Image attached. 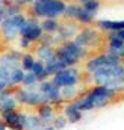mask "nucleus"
Returning <instances> with one entry per match:
<instances>
[{"instance_id": "obj_13", "label": "nucleus", "mask_w": 124, "mask_h": 130, "mask_svg": "<svg viewBox=\"0 0 124 130\" xmlns=\"http://www.w3.org/2000/svg\"><path fill=\"white\" fill-rule=\"evenodd\" d=\"M62 115L67 118L68 124H79L83 120V112L79 109L76 100L68 101V103H65L62 106Z\"/></svg>"}, {"instance_id": "obj_12", "label": "nucleus", "mask_w": 124, "mask_h": 130, "mask_svg": "<svg viewBox=\"0 0 124 130\" xmlns=\"http://www.w3.org/2000/svg\"><path fill=\"white\" fill-rule=\"evenodd\" d=\"M79 32V27L76 23L73 21H65V23H61L59 26V30L55 35V39H56V44L59 45L61 42H65V41H71L74 39V36Z\"/></svg>"}, {"instance_id": "obj_2", "label": "nucleus", "mask_w": 124, "mask_h": 130, "mask_svg": "<svg viewBox=\"0 0 124 130\" xmlns=\"http://www.w3.org/2000/svg\"><path fill=\"white\" fill-rule=\"evenodd\" d=\"M88 80L92 85L107 86V88H112L120 92L124 89V64L98 68L88 74Z\"/></svg>"}, {"instance_id": "obj_23", "label": "nucleus", "mask_w": 124, "mask_h": 130, "mask_svg": "<svg viewBox=\"0 0 124 130\" xmlns=\"http://www.w3.org/2000/svg\"><path fill=\"white\" fill-rule=\"evenodd\" d=\"M74 20H76L77 23H80V24H91V23L95 21V14L88 12L86 9H83V8L79 5V11H77Z\"/></svg>"}, {"instance_id": "obj_19", "label": "nucleus", "mask_w": 124, "mask_h": 130, "mask_svg": "<svg viewBox=\"0 0 124 130\" xmlns=\"http://www.w3.org/2000/svg\"><path fill=\"white\" fill-rule=\"evenodd\" d=\"M97 27L103 32H118L124 29V20H98Z\"/></svg>"}, {"instance_id": "obj_15", "label": "nucleus", "mask_w": 124, "mask_h": 130, "mask_svg": "<svg viewBox=\"0 0 124 130\" xmlns=\"http://www.w3.org/2000/svg\"><path fill=\"white\" fill-rule=\"evenodd\" d=\"M6 129L8 130H24L23 129V117H24V110H12L8 113L0 115Z\"/></svg>"}, {"instance_id": "obj_20", "label": "nucleus", "mask_w": 124, "mask_h": 130, "mask_svg": "<svg viewBox=\"0 0 124 130\" xmlns=\"http://www.w3.org/2000/svg\"><path fill=\"white\" fill-rule=\"evenodd\" d=\"M55 47H50V45H42V44H38L36 48H35V58L38 61H42L44 64L50 62L52 59H55Z\"/></svg>"}, {"instance_id": "obj_5", "label": "nucleus", "mask_w": 124, "mask_h": 130, "mask_svg": "<svg viewBox=\"0 0 124 130\" xmlns=\"http://www.w3.org/2000/svg\"><path fill=\"white\" fill-rule=\"evenodd\" d=\"M38 86V85H36ZM36 86H32V88H24V86H17L14 89V97L18 103V107H32V109H36L38 106L41 104H45L49 103L45 95H42Z\"/></svg>"}, {"instance_id": "obj_3", "label": "nucleus", "mask_w": 124, "mask_h": 130, "mask_svg": "<svg viewBox=\"0 0 124 130\" xmlns=\"http://www.w3.org/2000/svg\"><path fill=\"white\" fill-rule=\"evenodd\" d=\"M55 55L68 68V67H77L83 59H86L89 55V50L80 47L79 44H76L71 39V41H65V42H61L59 45H56Z\"/></svg>"}, {"instance_id": "obj_29", "label": "nucleus", "mask_w": 124, "mask_h": 130, "mask_svg": "<svg viewBox=\"0 0 124 130\" xmlns=\"http://www.w3.org/2000/svg\"><path fill=\"white\" fill-rule=\"evenodd\" d=\"M38 83H39L38 77H36L32 71H27V73L24 74V79H23L21 86H24V88H32V86H36Z\"/></svg>"}, {"instance_id": "obj_16", "label": "nucleus", "mask_w": 124, "mask_h": 130, "mask_svg": "<svg viewBox=\"0 0 124 130\" xmlns=\"http://www.w3.org/2000/svg\"><path fill=\"white\" fill-rule=\"evenodd\" d=\"M23 52L18 48H11L5 53L0 55V65L8 68V70H15L20 67V59H21Z\"/></svg>"}, {"instance_id": "obj_34", "label": "nucleus", "mask_w": 124, "mask_h": 130, "mask_svg": "<svg viewBox=\"0 0 124 130\" xmlns=\"http://www.w3.org/2000/svg\"><path fill=\"white\" fill-rule=\"evenodd\" d=\"M5 20V14H3V8L0 6V24H2V21Z\"/></svg>"}, {"instance_id": "obj_36", "label": "nucleus", "mask_w": 124, "mask_h": 130, "mask_svg": "<svg viewBox=\"0 0 124 130\" xmlns=\"http://www.w3.org/2000/svg\"><path fill=\"white\" fill-rule=\"evenodd\" d=\"M0 130H8L6 126H5V123H3V120H2V117H0Z\"/></svg>"}, {"instance_id": "obj_11", "label": "nucleus", "mask_w": 124, "mask_h": 130, "mask_svg": "<svg viewBox=\"0 0 124 130\" xmlns=\"http://www.w3.org/2000/svg\"><path fill=\"white\" fill-rule=\"evenodd\" d=\"M73 41H74L76 44H79L80 47L89 50V48H94V47H97V45L100 44V32H98L97 29L86 27V29L79 30Z\"/></svg>"}, {"instance_id": "obj_6", "label": "nucleus", "mask_w": 124, "mask_h": 130, "mask_svg": "<svg viewBox=\"0 0 124 130\" xmlns=\"http://www.w3.org/2000/svg\"><path fill=\"white\" fill-rule=\"evenodd\" d=\"M26 15L21 12V14H17L14 17H6L2 24H0V33L2 36L6 39V41H15L18 36H20V30L26 21Z\"/></svg>"}, {"instance_id": "obj_7", "label": "nucleus", "mask_w": 124, "mask_h": 130, "mask_svg": "<svg viewBox=\"0 0 124 130\" xmlns=\"http://www.w3.org/2000/svg\"><path fill=\"white\" fill-rule=\"evenodd\" d=\"M50 80L58 86V88H65V86H79L82 82V73L76 67H68L64 68L59 73L50 77Z\"/></svg>"}, {"instance_id": "obj_21", "label": "nucleus", "mask_w": 124, "mask_h": 130, "mask_svg": "<svg viewBox=\"0 0 124 130\" xmlns=\"http://www.w3.org/2000/svg\"><path fill=\"white\" fill-rule=\"evenodd\" d=\"M83 92L79 86H65V88H61V95H62V100L65 103L68 101H73V100H77Z\"/></svg>"}, {"instance_id": "obj_17", "label": "nucleus", "mask_w": 124, "mask_h": 130, "mask_svg": "<svg viewBox=\"0 0 124 130\" xmlns=\"http://www.w3.org/2000/svg\"><path fill=\"white\" fill-rule=\"evenodd\" d=\"M35 113H36V115L41 118V121H42L45 126H50V124L53 123L55 117H56V109H55L52 104L45 103V104H41V106H38Z\"/></svg>"}, {"instance_id": "obj_9", "label": "nucleus", "mask_w": 124, "mask_h": 130, "mask_svg": "<svg viewBox=\"0 0 124 130\" xmlns=\"http://www.w3.org/2000/svg\"><path fill=\"white\" fill-rule=\"evenodd\" d=\"M42 35H44V32L41 27V21L35 17H27L21 30H20V36L29 39L32 44H35V42H39Z\"/></svg>"}, {"instance_id": "obj_28", "label": "nucleus", "mask_w": 124, "mask_h": 130, "mask_svg": "<svg viewBox=\"0 0 124 130\" xmlns=\"http://www.w3.org/2000/svg\"><path fill=\"white\" fill-rule=\"evenodd\" d=\"M2 8H3V6H2ZM21 12H23V8H21L20 5H17L15 2L3 8V14H5V18H6V17H14V15H17V14H21Z\"/></svg>"}, {"instance_id": "obj_1", "label": "nucleus", "mask_w": 124, "mask_h": 130, "mask_svg": "<svg viewBox=\"0 0 124 130\" xmlns=\"http://www.w3.org/2000/svg\"><path fill=\"white\" fill-rule=\"evenodd\" d=\"M117 95H118V91H115L112 88L94 85L92 88L85 91L77 98L76 103H77L79 109L83 113H86V112H92L95 109H103V107L109 106Z\"/></svg>"}, {"instance_id": "obj_37", "label": "nucleus", "mask_w": 124, "mask_h": 130, "mask_svg": "<svg viewBox=\"0 0 124 130\" xmlns=\"http://www.w3.org/2000/svg\"><path fill=\"white\" fill-rule=\"evenodd\" d=\"M123 91H124V89H123Z\"/></svg>"}, {"instance_id": "obj_14", "label": "nucleus", "mask_w": 124, "mask_h": 130, "mask_svg": "<svg viewBox=\"0 0 124 130\" xmlns=\"http://www.w3.org/2000/svg\"><path fill=\"white\" fill-rule=\"evenodd\" d=\"M12 110H18V103L14 97V89L0 91V115Z\"/></svg>"}, {"instance_id": "obj_33", "label": "nucleus", "mask_w": 124, "mask_h": 130, "mask_svg": "<svg viewBox=\"0 0 124 130\" xmlns=\"http://www.w3.org/2000/svg\"><path fill=\"white\" fill-rule=\"evenodd\" d=\"M14 2H15L17 5H20L21 8H23V6H27V5H32V3H33V0H14Z\"/></svg>"}, {"instance_id": "obj_32", "label": "nucleus", "mask_w": 124, "mask_h": 130, "mask_svg": "<svg viewBox=\"0 0 124 130\" xmlns=\"http://www.w3.org/2000/svg\"><path fill=\"white\" fill-rule=\"evenodd\" d=\"M32 44L29 39H26V38H21V36H18V50H30L32 48Z\"/></svg>"}, {"instance_id": "obj_22", "label": "nucleus", "mask_w": 124, "mask_h": 130, "mask_svg": "<svg viewBox=\"0 0 124 130\" xmlns=\"http://www.w3.org/2000/svg\"><path fill=\"white\" fill-rule=\"evenodd\" d=\"M59 20L58 18H44L41 21V27H42V32L47 33V35H56L59 30Z\"/></svg>"}, {"instance_id": "obj_35", "label": "nucleus", "mask_w": 124, "mask_h": 130, "mask_svg": "<svg viewBox=\"0 0 124 130\" xmlns=\"http://www.w3.org/2000/svg\"><path fill=\"white\" fill-rule=\"evenodd\" d=\"M39 130H56V129H55V127H53V126L50 124V126H44L42 129H39Z\"/></svg>"}, {"instance_id": "obj_4", "label": "nucleus", "mask_w": 124, "mask_h": 130, "mask_svg": "<svg viewBox=\"0 0 124 130\" xmlns=\"http://www.w3.org/2000/svg\"><path fill=\"white\" fill-rule=\"evenodd\" d=\"M67 3L64 0H33L30 15L35 18H59L64 15Z\"/></svg>"}, {"instance_id": "obj_31", "label": "nucleus", "mask_w": 124, "mask_h": 130, "mask_svg": "<svg viewBox=\"0 0 124 130\" xmlns=\"http://www.w3.org/2000/svg\"><path fill=\"white\" fill-rule=\"evenodd\" d=\"M38 44H42V45H50V47H55L56 45V39H55V35H47L44 33L39 39Z\"/></svg>"}, {"instance_id": "obj_26", "label": "nucleus", "mask_w": 124, "mask_h": 130, "mask_svg": "<svg viewBox=\"0 0 124 130\" xmlns=\"http://www.w3.org/2000/svg\"><path fill=\"white\" fill-rule=\"evenodd\" d=\"M24 74H26V71L21 70L20 67L15 68V70H12V73H11V85H12L14 89H15L17 86H21L23 79H24Z\"/></svg>"}, {"instance_id": "obj_30", "label": "nucleus", "mask_w": 124, "mask_h": 130, "mask_svg": "<svg viewBox=\"0 0 124 130\" xmlns=\"http://www.w3.org/2000/svg\"><path fill=\"white\" fill-rule=\"evenodd\" d=\"M52 126H53L56 130H64L67 126H68V121H67V118H65L62 113H56V117H55Z\"/></svg>"}, {"instance_id": "obj_8", "label": "nucleus", "mask_w": 124, "mask_h": 130, "mask_svg": "<svg viewBox=\"0 0 124 130\" xmlns=\"http://www.w3.org/2000/svg\"><path fill=\"white\" fill-rule=\"evenodd\" d=\"M36 88H38V91H39L42 95H45L47 101H49V104H52L55 109H58V107H61V109H62V106L65 104V101L62 100L61 88H58V86L50 80V79L39 82Z\"/></svg>"}, {"instance_id": "obj_18", "label": "nucleus", "mask_w": 124, "mask_h": 130, "mask_svg": "<svg viewBox=\"0 0 124 130\" xmlns=\"http://www.w3.org/2000/svg\"><path fill=\"white\" fill-rule=\"evenodd\" d=\"M45 124L41 121V118L33 113V112H24L23 117V129L24 130H39L42 129Z\"/></svg>"}, {"instance_id": "obj_10", "label": "nucleus", "mask_w": 124, "mask_h": 130, "mask_svg": "<svg viewBox=\"0 0 124 130\" xmlns=\"http://www.w3.org/2000/svg\"><path fill=\"white\" fill-rule=\"evenodd\" d=\"M117 64H123L120 59H117L115 56L109 55L107 52L104 53H100V55H95L92 58H88L86 62H85V71L89 74L98 68H103V67H109V65H117Z\"/></svg>"}, {"instance_id": "obj_27", "label": "nucleus", "mask_w": 124, "mask_h": 130, "mask_svg": "<svg viewBox=\"0 0 124 130\" xmlns=\"http://www.w3.org/2000/svg\"><path fill=\"white\" fill-rule=\"evenodd\" d=\"M79 5L86 9L88 12H92V14H97V11L100 9V2L98 0H79Z\"/></svg>"}, {"instance_id": "obj_24", "label": "nucleus", "mask_w": 124, "mask_h": 130, "mask_svg": "<svg viewBox=\"0 0 124 130\" xmlns=\"http://www.w3.org/2000/svg\"><path fill=\"white\" fill-rule=\"evenodd\" d=\"M30 71L36 76V77H38V80H39V82L50 79V77H49V74H47V70H45V64H44L42 61H38V59H36Z\"/></svg>"}, {"instance_id": "obj_25", "label": "nucleus", "mask_w": 124, "mask_h": 130, "mask_svg": "<svg viewBox=\"0 0 124 130\" xmlns=\"http://www.w3.org/2000/svg\"><path fill=\"white\" fill-rule=\"evenodd\" d=\"M35 61H36L35 55H33V53H29V52H26V53L21 55V59H20V68L24 70V71L27 73V71H30L32 70V67H33V64H35Z\"/></svg>"}]
</instances>
